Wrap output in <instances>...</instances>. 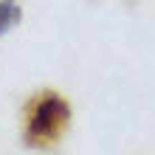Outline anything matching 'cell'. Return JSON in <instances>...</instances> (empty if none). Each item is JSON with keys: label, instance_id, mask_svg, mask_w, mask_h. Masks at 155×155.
<instances>
[{"label": "cell", "instance_id": "6da1fadb", "mask_svg": "<svg viewBox=\"0 0 155 155\" xmlns=\"http://www.w3.org/2000/svg\"><path fill=\"white\" fill-rule=\"evenodd\" d=\"M71 118V107L59 93H37L25 107V133L23 141L25 147H51L59 141Z\"/></svg>", "mask_w": 155, "mask_h": 155}, {"label": "cell", "instance_id": "7a4b0ae2", "mask_svg": "<svg viewBox=\"0 0 155 155\" xmlns=\"http://www.w3.org/2000/svg\"><path fill=\"white\" fill-rule=\"evenodd\" d=\"M17 23H20V6H17V0H3L0 3V34H6Z\"/></svg>", "mask_w": 155, "mask_h": 155}]
</instances>
